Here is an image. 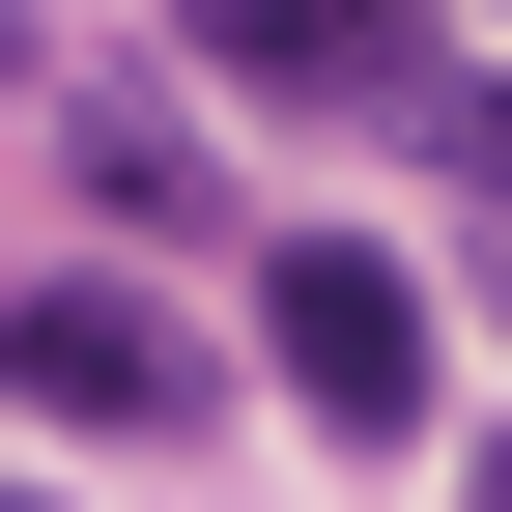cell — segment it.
Listing matches in <instances>:
<instances>
[{
    "label": "cell",
    "instance_id": "cell-5",
    "mask_svg": "<svg viewBox=\"0 0 512 512\" xmlns=\"http://www.w3.org/2000/svg\"><path fill=\"white\" fill-rule=\"evenodd\" d=\"M484 512H512V456H484Z\"/></svg>",
    "mask_w": 512,
    "mask_h": 512
},
{
    "label": "cell",
    "instance_id": "cell-2",
    "mask_svg": "<svg viewBox=\"0 0 512 512\" xmlns=\"http://www.w3.org/2000/svg\"><path fill=\"white\" fill-rule=\"evenodd\" d=\"M256 370H285L342 456H399V427H427V285L370 228H285V256H256Z\"/></svg>",
    "mask_w": 512,
    "mask_h": 512
},
{
    "label": "cell",
    "instance_id": "cell-3",
    "mask_svg": "<svg viewBox=\"0 0 512 512\" xmlns=\"http://www.w3.org/2000/svg\"><path fill=\"white\" fill-rule=\"evenodd\" d=\"M200 57H228V86H285V114H456L427 0H200Z\"/></svg>",
    "mask_w": 512,
    "mask_h": 512
},
{
    "label": "cell",
    "instance_id": "cell-4",
    "mask_svg": "<svg viewBox=\"0 0 512 512\" xmlns=\"http://www.w3.org/2000/svg\"><path fill=\"white\" fill-rule=\"evenodd\" d=\"M57 200H86V228H228V143H200V114H171V86H57Z\"/></svg>",
    "mask_w": 512,
    "mask_h": 512
},
{
    "label": "cell",
    "instance_id": "cell-6",
    "mask_svg": "<svg viewBox=\"0 0 512 512\" xmlns=\"http://www.w3.org/2000/svg\"><path fill=\"white\" fill-rule=\"evenodd\" d=\"M0 512H29V484H0Z\"/></svg>",
    "mask_w": 512,
    "mask_h": 512
},
{
    "label": "cell",
    "instance_id": "cell-1",
    "mask_svg": "<svg viewBox=\"0 0 512 512\" xmlns=\"http://www.w3.org/2000/svg\"><path fill=\"white\" fill-rule=\"evenodd\" d=\"M0 399L143 456V427H200V313H171L143 256H29V285H0Z\"/></svg>",
    "mask_w": 512,
    "mask_h": 512
}]
</instances>
